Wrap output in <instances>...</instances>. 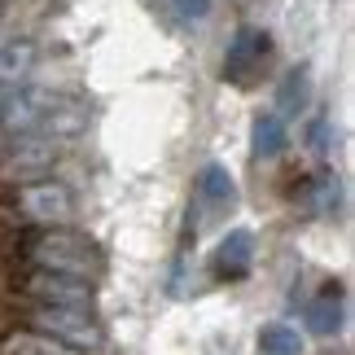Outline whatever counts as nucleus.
Here are the masks:
<instances>
[{"label":"nucleus","instance_id":"1","mask_svg":"<svg viewBox=\"0 0 355 355\" xmlns=\"http://www.w3.org/2000/svg\"><path fill=\"white\" fill-rule=\"evenodd\" d=\"M26 259L44 272H62V277L92 281L101 272V250L88 237L71 233V228H44L26 241Z\"/></svg>","mask_w":355,"mask_h":355},{"label":"nucleus","instance_id":"11","mask_svg":"<svg viewBox=\"0 0 355 355\" xmlns=\"http://www.w3.org/2000/svg\"><path fill=\"white\" fill-rule=\"evenodd\" d=\"M307 329L316 338H334L338 329H343V294L324 290L320 298H311L307 303Z\"/></svg>","mask_w":355,"mask_h":355},{"label":"nucleus","instance_id":"4","mask_svg":"<svg viewBox=\"0 0 355 355\" xmlns=\"http://www.w3.org/2000/svg\"><path fill=\"white\" fill-rule=\"evenodd\" d=\"M22 294L35 298L40 307H71V311H88L92 307V281L79 277H62V272H26L22 277Z\"/></svg>","mask_w":355,"mask_h":355},{"label":"nucleus","instance_id":"7","mask_svg":"<svg viewBox=\"0 0 355 355\" xmlns=\"http://www.w3.org/2000/svg\"><path fill=\"white\" fill-rule=\"evenodd\" d=\"M31 66H35L31 40H0V88H22Z\"/></svg>","mask_w":355,"mask_h":355},{"label":"nucleus","instance_id":"3","mask_svg":"<svg viewBox=\"0 0 355 355\" xmlns=\"http://www.w3.org/2000/svg\"><path fill=\"white\" fill-rule=\"evenodd\" d=\"M18 211L40 228H66L75 220V198L58 180H26L18 189Z\"/></svg>","mask_w":355,"mask_h":355},{"label":"nucleus","instance_id":"18","mask_svg":"<svg viewBox=\"0 0 355 355\" xmlns=\"http://www.w3.org/2000/svg\"><path fill=\"white\" fill-rule=\"evenodd\" d=\"M0 18H5V0H0Z\"/></svg>","mask_w":355,"mask_h":355},{"label":"nucleus","instance_id":"8","mask_svg":"<svg viewBox=\"0 0 355 355\" xmlns=\"http://www.w3.org/2000/svg\"><path fill=\"white\" fill-rule=\"evenodd\" d=\"M307 101H311V66L298 62V66L285 71L281 88H277V110L290 114V119H298V114L307 110Z\"/></svg>","mask_w":355,"mask_h":355},{"label":"nucleus","instance_id":"17","mask_svg":"<svg viewBox=\"0 0 355 355\" xmlns=\"http://www.w3.org/2000/svg\"><path fill=\"white\" fill-rule=\"evenodd\" d=\"M5 92H9V88H0V110H5Z\"/></svg>","mask_w":355,"mask_h":355},{"label":"nucleus","instance_id":"14","mask_svg":"<svg viewBox=\"0 0 355 355\" xmlns=\"http://www.w3.org/2000/svg\"><path fill=\"white\" fill-rule=\"evenodd\" d=\"M259 355H303V338L290 324H263L259 329Z\"/></svg>","mask_w":355,"mask_h":355},{"label":"nucleus","instance_id":"5","mask_svg":"<svg viewBox=\"0 0 355 355\" xmlns=\"http://www.w3.org/2000/svg\"><path fill=\"white\" fill-rule=\"evenodd\" d=\"M268 58H272V35L259 31V26H241L224 53V79L237 88H250L259 71L268 66Z\"/></svg>","mask_w":355,"mask_h":355},{"label":"nucleus","instance_id":"16","mask_svg":"<svg viewBox=\"0 0 355 355\" xmlns=\"http://www.w3.org/2000/svg\"><path fill=\"white\" fill-rule=\"evenodd\" d=\"M307 141H311V149H316V154H329V119H311Z\"/></svg>","mask_w":355,"mask_h":355},{"label":"nucleus","instance_id":"9","mask_svg":"<svg viewBox=\"0 0 355 355\" xmlns=\"http://www.w3.org/2000/svg\"><path fill=\"white\" fill-rule=\"evenodd\" d=\"M198 198L207 202L211 211H228L237 202V180L220 167V162H211V167L198 175Z\"/></svg>","mask_w":355,"mask_h":355},{"label":"nucleus","instance_id":"13","mask_svg":"<svg viewBox=\"0 0 355 355\" xmlns=\"http://www.w3.org/2000/svg\"><path fill=\"white\" fill-rule=\"evenodd\" d=\"M0 355H79V351L53 343V338L35 334V329H22V334H9L5 343H0Z\"/></svg>","mask_w":355,"mask_h":355},{"label":"nucleus","instance_id":"2","mask_svg":"<svg viewBox=\"0 0 355 355\" xmlns=\"http://www.w3.org/2000/svg\"><path fill=\"white\" fill-rule=\"evenodd\" d=\"M31 329L35 334H44L53 338V343H62V347H71V351H97L105 338H101V324L88 316V311H71V307H31Z\"/></svg>","mask_w":355,"mask_h":355},{"label":"nucleus","instance_id":"10","mask_svg":"<svg viewBox=\"0 0 355 355\" xmlns=\"http://www.w3.org/2000/svg\"><path fill=\"white\" fill-rule=\"evenodd\" d=\"M49 167H53V145L44 141V136H22L18 154L9 158V171L22 175V180H35V175L49 171Z\"/></svg>","mask_w":355,"mask_h":355},{"label":"nucleus","instance_id":"15","mask_svg":"<svg viewBox=\"0 0 355 355\" xmlns=\"http://www.w3.org/2000/svg\"><path fill=\"white\" fill-rule=\"evenodd\" d=\"M171 13L180 22H202L211 13V0H171Z\"/></svg>","mask_w":355,"mask_h":355},{"label":"nucleus","instance_id":"6","mask_svg":"<svg viewBox=\"0 0 355 355\" xmlns=\"http://www.w3.org/2000/svg\"><path fill=\"white\" fill-rule=\"evenodd\" d=\"M250 259H254V237L245 233V228H233V233L220 241V250H215V272H220V277H245V272H250Z\"/></svg>","mask_w":355,"mask_h":355},{"label":"nucleus","instance_id":"12","mask_svg":"<svg viewBox=\"0 0 355 355\" xmlns=\"http://www.w3.org/2000/svg\"><path fill=\"white\" fill-rule=\"evenodd\" d=\"M285 119L281 114H254V128H250V149L254 158H277L285 149Z\"/></svg>","mask_w":355,"mask_h":355}]
</instances>
